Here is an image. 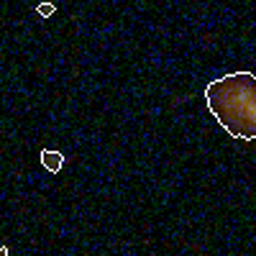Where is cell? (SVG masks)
<instances>
[{"label":"cell","instance_id":"1","mask_svg":"<svg viewBox=\"0 0 256 256\" xmlns=\"http://www.w3.org/2000/svg\"><path fill=\"white\" fill-rule=\"evenodd\" d=\"M205 102L216 120L233 138H256V77L233 72L205 88Z\"/></svg>","mask_w":256,"mask_h":256},{"label":"cell","instance_id":"2","mask_svg":"<svg viewBox=\"0 0 256 256\" xmlns=\"http://www.w3.org/2000/svg\"><path fill=\"white\" fill-rule=\"evenodd\" d=\"M62 164H64V156L59 152H54V148H44V152H41V166H44L46 172H52V174L59 172Z\"/></svg>","mask_w":256,"mask_h":256},{"label":"cell","instance_id":"3","mask_svg":"<svg viewBox=\"0 0 256 256\" xmlns=\"http://www.w3.org/2000/svg\"><path fill=\"white\" fill-rule=\"evenodd\" d=\"M36 10H38V16L49 18V16H54V10H56V8H54V3H38V8H36Z\"/></svg>","mask_w":256,"mask_h":256},{"label":"cell","instance_id":"4","mask_svg":"<svg viewBox=\"0 0 256 256\" xmlns=\"http://www.w3.org/2000/svg\"><path fill=\"white\" fill-rule=\"evenodd\" d=\"M0 256H8V248L6 246H0Z\"/></svg>","mask_w":256,"mask_h":256}]
</instances>
